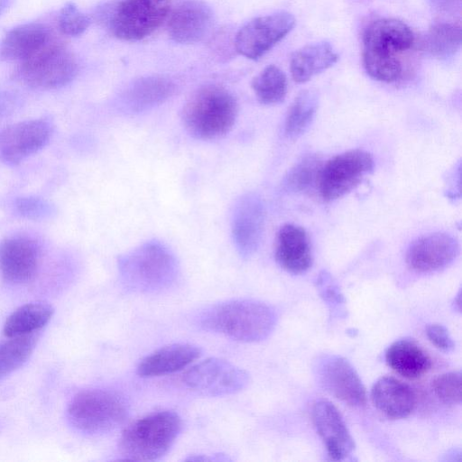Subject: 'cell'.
I'll return each instance as SVG.
<instances>
[{
	"mask_svg": "<svg viewBox=\"0 0 462 462\" xmlns=\"http://www.w3.org/2000/svg\"><path fill=\"white\" fill-rule=\"evenodd\" d=\"M415 35L403 22L383 18L373 21L363 34V64L375 80L391 83L403 74L402 58L413 48Z\"/></svg>",
	"mask_w": 462,
	"mask_h": 462,
	"instance_id": "1",
	"label": "cell"
},
{
	"mask_svg": "<svg viewBox=\"0 0 462 462\" xmlns=\"http://www.w3.org/2000/svg\"><path fill=\"white\" fill-rule=\"evenodd\" d=\"M277 321L274 310L254 300H234L206 310L199 319L200 326L241 342H258L273 332Z\"/></svg>",
	"mask_w": 462,
	"mask_h": 462,
	"instance_id": "2",
	"label": "cell"
},
{
	"mask_svg": "<svg viewBox=\"0 0 462 462\" xmlns=\"http://www.w3.org/2000/svg\"><path fill=\"white\" fill-rule=\"evenodd\" d=\"M238 104L226 88L210 84L194 91L184 103L180 120L195 139L208 141L226 135L233 128Z\"/></svg>",
	"mask_w": 462,
	"mask_h": 462,
	"instance_id": "3",
	"label": "cell"
},
{
	"mask_svg": "<svg viewBox=\"0 0 462 462\" xmlns=\"http://www.w3.org/2000/svg\"><path fill=\"white\" fill-rule=\"evenodd\" d=\"M118 271L126 289L138 293H154L173 284L179 266L173 253L162 243L153 240L121 255Z\"/></svg>",
	"mask_w": 462,
	"mask_h": 462,
	"instance_id": "4",
	"label": "cell"
},
{
	"mask_svg": "<svg viewBox=\"0 0 462 462\" xmlns=\"http://www.w3.org/2000/svg\"><path fill=\"white\" fill-rule=\"evenodd\" d=\"M180 430L181 420L176 412L161 411L151 413L123 431L120 452L128 460H157L169 451Z\"/></svg>",
	"mask_w": 462,
	"mask_h": 462,
	"instance_id": "5",
	"label": "cell"
},
{
	"mask_svg": "<svg viewBox=\"0 0 462 462\" xmlns=\"http://www.w3.org/2000/svg\"><path fill=\"white\" fill-rule=\"evenodd\" d=\"M127 416L125 401L115 392L102 389L77 393L68 407V419L78 430L88 435L110 432Z\"/></svg>",
	"mask_w": 462,
	"mask_h": 462,
	"instance_id": "6",
	"label": "cell"
},
{
	"mask_svg": "<svg viewBox=\"0 0 462 462\" xmlns=\"http://www.w3.org/2000/svg\"><path fill=\"white\" fill-rule=\"evenodd\" d=\"M78 73L75 57L53 36L35 53L21 63L20 74L29 86L55 89L69 84Z\"/></svg>",
	"mask_w": 462,
	"mask_h": 462,
	"instance_id": "7",
	"label": "cell"
},
{
	"mask_svg": "<svg viewBox=\"0 0 462 462\" xmlns=\"http://www.w3.org/2000/svg\"><path fill=\"white\" fill-rule=\"evenodd\" d=\"M372 155L361 149L349 150L322 165L318 188L325 201L336 200L351 192L372 172Z\"/></svg>",
	"mask_w": 462,
	"mask_h": 462,
	"instance_id": "8",
	"label": "cell"
},
{
	"mask_svg": "<svg viewBox=\"0 0 462 462\" xmlns=\"http://www.w3.org/2000/svg\"><path fill=\"white\" fill-rule=\"evenodd\" d=\"M169 14V0H122L112 14L110 28L121 40L138 41L160 27Z\"/></svg>",
	"mask_w": 462,
	"mask_h": 462,
	"instance_id": "9",
	"label": "cell"
},
{
	"mask_svg": "<svg viewBox=\"0 0 462 462\" xmlns=\"http://www.w3.org/2000/svg\"><path fill=\"white\" fill-rule=\"evenodd\" d=\"M183 383L190 390L207 396L229 395L243 390L248 374L220 358L206 359L185 372Z\"/></svg>",
	"mask_w": 462,
	"mask_h": 462,
	"instance_id": "10",
	"label": "cell"
},
{
	"mask_svg": "<svg viewBox=\"0 0 462 462\" xmlns=\"http://www.w3.org/2000/svg\"><path fill=\"white\" fill-rule=\"evenodd\" d=\"M294 25L295 18L285 12L255 17L237 32L236 50L247 59L258 60L282 41Z\"/></svg>",
	"mask_w": 462,
	"mask_h": 462,
	"instance_id": "11",
	"label": "cell"
},
{
	"mask_svg": "<svg viewBox=\"0 0 462 462\" xmlns=\"http://www.w3.org/2000/svg\"><path fill=\"white\" fill-rule=\"evenodd\" d=\"M265 221L262 198L249 192L235 203L231 217V234L236 251L243 258H249L262 241Z\"/></svg>",
	"mask_w": 462,
	"mask_h": 462,
	"instance_id": "12",
	"label": "cell"
},
{
	"mask_svg": "<svg viewBox=\"0 0 462 462\" xmlns=\"http://www.w3.org/2000/svg\"><path fill=\"white\" fill-rule=\"evenodd\" d=\"M321 386L335 398L352 407L366 403L365 388L352 365L339 356H325L318 362Z\"/></svg>",
	"mask_w": 462,
	"mask_h": 462,
	"instance_id": "13",
	"label": "cell"
},
{
	"mask_svg": "<svg viewBox=\"0 0 462 462\" xmlns=\"http://www.w3.org/2000/svg\"><path fill=\"white\" fill-rule=\"evenodd\" d=\"M51 129L44 120L33 119L11 125L0 131V156L17 164L43 148Z\"/></svg>",
	"mask_w": 462,
	"mask_h": 462,
	"instance_id": "14",
	"label": "cell"
},
{
	"mask_svg": "<svg viewBox=\"0 0 462 462\" xmlns=\"http://www.w3.org/2000/svg\"><path fill=\"white\" fill-rule=\"evenodd\" d=\"M458 252V243L451 235L434 233L417 239L410 245L406 263L416 273H434L448 267Z\"/></svg>",
	"mask_w": 462,
	"mask_h": 462,
	"instance_id": "15",
	"label": "cell"
},
{
	"mask_svg": "<svg viewBox=\"0 0 462 462\" xmlns=\"http://www.w3.org/2000/svg\"><path fill=\"white\" fill-rule=\"evenodd\" d=\"M213 25V12L202 0H183L169 14L168 33L176 42L192 44L202 41Z\"/></svg>",
	"mask_w": 462,
	"mask_h": 462,
	"instance_id": "16",
	"label": "cell"
},
{
	"mask_svg": "<svg viewBox=\"0 0 462 462\" xmlns=\"http://www.w3.org/2000/svg\"><path fill=\"white\" fill-rule=\"evenodd\" d=\"M311 418L331 459L342 460L355 449L354 439L337 407L327 400L317 401Z\"/></svg>",
	"mask_w": 462,
	"mask_h": 462,
	"instance_id": "17",
	"label": "cell"
},
{
	"mask_svg": "<svg viewBox=\"0 0 462 462\" xmlns=\"http://www.w3.org/2000/svg\"><path fill=\"white\" fill-rule=\"evenodd\" d=\"M40 248L26 236H11L0 243V273L13 283L31 281L36 273Z\"/></svg>",
	"mask_w": 462,
	"mask_h": 462,
	"instance_id": "18",
	"label": "cell"
},
{
	"mask_svg": "<svg viewBox=\"0 0 462 462\" xmlns=\"http://www.w3.org/2000/svg\"><path fill=\"white\" fill-rule=\"evenodd\" d=\"M176 85L164 76H146L132 82L120 95L118 106L126 114L151 110L175 93Z\"/></svg>",
	"mask_w": 462,
	"mask_h": 462,
	"instance_id": "19",
	"label": "cell"
},
{
	"mask_svg": "<svg viewBox=\"0 0 462 462\" xmlns=\"http://www.w3.org/2000/svg\"><path fill=\"white\" fill-rule=\"evenodd\" d=\"M275 259L279 265L293 274L307 272L312 264L308 235L301 226L286 224L276 237Z\"/></svg>",
	"mask_w": 462,
	"mask_h": 462,
	"instance_id": "20",
	"label": "cell"
},
{
	"mask_svg": "<svg viewBox=\"0 0 462 462\" xmlns=\"http://www.w3.org/2000/svg\"><path fill=\"white\" fill-rule=\"evenodd\" d=\"M371 398L376 409L392 420L408 417L417 404L413 389L393 376L379 378L373 385Z\"/></svg>",
	"mask_w": 462,
	"mask_h": 462,
	"instance_id": "21",
	"label": "cell"
},
{
	"mask_svg": "<svg viewBox=\"0 0 462 462\" xmlns=\"http://www.w3.org/2000/svg\"><path fill=\"white\" fill-rule=\"evenodd\" d=\"M200 356V349L190 344L163 346L143 358L137 367L141 377L161 376L180 371Z\"/></svg>",
	"mask_w": 462,
	"mask_h": 462,
	"instance_id": "22",
	"label": "cell"
},
{
	"mask_svg": "<svg viewBox=\"0 0 462 462\" xmlns=\"http://www.w3.org/2000/svg\"><path fill=\"white\" fill-rule=\"evenodd\" d=\"M51 37L41 23H30L10 30L0 44V57L5 60H21L39 51Z\"/></svg>",
	"mask_w": 462,
	"mask_h": 462,
	"instance_id": "23",
	"label": "cell"
},
{
	"mask_svg": "<svg viewBox=\"0 0 462 462\" xmlns=\"http://www.w3.org/2000/svg\"><path fill=\"white\" fill-rule=\"evenodd\" d=\"M385 361L395 373L408 379L420 378L431 367L429 355L411 338L393 342L385 352Z\"/></svg>",
	"mask_w": 462,
	"mask_h": 462,
	"instance_id": "24",
	"label": "cell"
},
{
	"mask_svg": "<svg viewBox=\"0 0 462 462\" xmlns=\"http://www.w3.org/2000/svg\"><path fill=\"white\" fill-rule=\"evenodd\" d=\"M337 59V52L328 42L306 45L296 51L291 58V77L297 83L307 82L333 66Z\"/></svg>",
	"mask_w": 462,
	"mask_h": 462,
	"instance_id": "25",
	"label": "cell"
},
{
	"mask_svg": "<svg viewBox=\"0 0 462 462\" xmlns=\"http://www.w3.org/2000/svg\"><path fill=\"white\" fill-rule=\"evenodd\" d=\"M53 312V308L44 302L24 304L8 316L4 334L7 337L33 334L50 321Z\"/></svg>",
	"mask_w": 462,
	"mask_h": 462,
	"instance_id": "26",
	"label": "cell"
},
{
	"mask_svg": "<svg viewBox=\"0 0 462 462\" xmlns=\"http://www.w3.org/2000/svg\"><path fill=\"white\" fill-rule=\"evenodd\" d=\"M318 106V93L312 89L302 90L288 109L284 124L286 136L295 139L302 135L314 120Z\"/></svg>",
	"mask_w": 462,
	"mask_h": 462,
	"instance_id": "27",
	"label": "cell"
},
{
	"mask_svg": "<svg viewBox=\"0 0 462 462\" xmlns=\"http://www.w3.org/2000/svg\"><path fill=\"white\" fill-rule=\"evenodd\" d=\"M431 56L445 60L453 56L461 45V27L457 23L439 22L432 24L422 42Z\"/></svg>",
	"mask_w": 462,
	"mask_h": 462,
	"instance_id": "28",
	"label": "cell"
},
{
	"mask_svg": "<svg viewBox=\"0 0 462 462\" xmlns=\"http://www.w3.org/2000/svg\"><path fill=\"white\" fill-rule=\"evenodd\" d=\"M252 88L261 104L276 105L286 97L287 79L280 68L269 65L254 77Z\"/></svg>",
	"mask_w": 462,
	"mask_h": 462,
	"instance_id": "29",
	"label": "cell"
},
{
	"mask_svg": "<svg viewBox=\"0 0 462 462\" xmlns=\"http://www.w3.org/2000/svg\"><path fill=\"white\" fill-rule=\"evenodd\" d=\"M8 338L0 342V381L28 360L37 341L34 334Z\"/></svg>",
	"mask_w": 462,
	"mask_h": 462,
	"instance_id": "30",
	"label": "cell"
},
{
	"mask_svg": "<svg viewBox=\"0 0 462 462\" xmlns=\"http://www.w3.org/2000/svg\"><path fill=\"white\" fill-rule=\"evenodd\" d=\"M321 167L320 161L313 156L303 159L289 171L285 180L286 187L299 192L318 185Z\"/></svg>",
	"mask_w": 462,
	"mask_h": 462,
	"instance_id": "31",
	"label": "cell"
},
{
	"mask_svg": "<svg viewBox=\"0 0 462 462\" xmlns=\"http://www.w3.org/2000/svg\"><path fill=\"white\" fill-rule=\"evenodd\" d=\"M431 387L439 401L446 404L461 402V373L448 372L438 375L432 381Z\"/></svg>",
	"mask_w": 462,
	"mask_h": 462,
	"instance_id": "32",
	"label": "cell"
},
{
	"mask_svg": "<svg viewBox=\"0 0 462 462\" xmlns=\"http://www.w3.org/2000/svg\"><path fill=\"white\" fill-rule=\"evenodd\" d=\"M58 24L63 34L78 36L88 28L90 19L73 3H67L60 11Z\"/></svg>",
	"mask_w": 462,
	"mask_h": 462,
	"instance_id": "33",
	"label": "cell"
},
{
	"mask_svg": "<svg viewBox=\"0 0 462 462\" xmlns=\"http://www.w3.org/2000/svg\"><path fill=\"white\" fill-rule=\"evenodd\" d=\"M317 282L319 293L331 310L335 311L338 309L340 310L344 304V298L331 276L327 273H322Z\"/></svg>",
	"mask_w": 462,
	"mask_h": 462,
	"instance_id": "34",
	"label": "cell"
},
{
	"mask_svg": "<svg viewBox=\"0 0 462 462\" xmlns=\"http://www.w3.org/2000/svg\"><path fill=\"white\" fill-rule=\"evenodd\" d=\"M426 335L429 340L437 348L444 352L454 349L455 344L448 329L440 324H430L426 328Z\"/></svg>",
	"mask_w": 462,
	"mask_h": 462,
	"instance_id": "35",
	"label": "cell"
},
{
	"mask_svg": "<svg viewBox=\"0 0 462 462\" xmlns=\"http://www.w3.org/2000/svg\"><path fill=\"white\" fill-rule=\"evenodd\" d=\"M21 214L28 217H38L47 212V206L38 199H22L17 202Z\"/></svg>",
	"mask_w": 462,
	"mask_h": 462,
	"instance_id": "36",
	"label": "cell"
},
{
	"mask_svg": "<svg viewBox=\"0 0 462 462\" xmlns=\"http://www.w3.org/2000/svg\"><path fill=\"white\" fill-rule=\"evenodd\" d=\"M439 11L451 13L459 7L460 0H430Z\"/></svg>",
	"mask_w": 462,
	"mask_h": 462,
	"instance_id": "37",
	"label": "cell"
},
{
	"mask_svg": "<svg viewBox=\"0 0 462 462\" xmlns=\"http://www.w3.org/2000/svg\"><path fill=\"white\" fill-rule=\"evenodd\" d=\"M14 0H0V16L11 6Z\"/></svg>",
	"mask_w": 462,
	"mask_h": 462,
	"instance_id": "38",
	"label": "cell"
},
{
	"mask_svg": "<svg viewBox=\"0 0 462 462\" xmlns=\"http://www.w3.org/2000/svg\"><path fill=\"white\" fill-rule=\"evenodd\" d=\"M460 291L457 293L456 299H455V303H454V306H455V310H457V311H460V307H461V296H460Z\"/></svg>",
	"mask_w": 462,
	"mask_h": 462,
	"instance_id": "39",
	"label": "cell"
}]
</instances>
